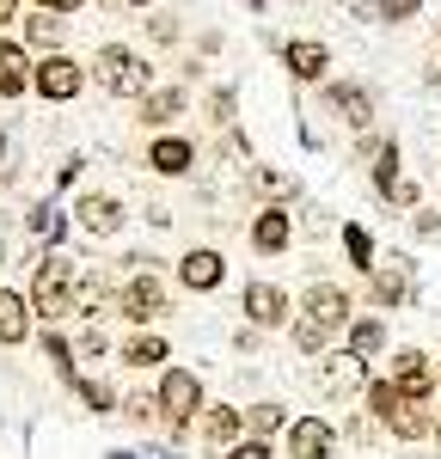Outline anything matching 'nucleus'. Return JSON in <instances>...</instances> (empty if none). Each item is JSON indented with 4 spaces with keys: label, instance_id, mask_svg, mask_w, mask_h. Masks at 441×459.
Masks as SVG:
<instances>
[{
    "label": "nucleus",
    "instance_id": "nucleus-36",
    "mask_svg": "<svg viewBox=\"0 0 441 459\" xmlns=\"http://www.w3.org/2000/svg\"><path fill=\"white\" fill-rule=\"evenodd\" d=\"M220 459H276V447H270V441H257V435H246V441H233Z\"/></svg>",
    "mask_w": 441,
    "mask_h": 459
},
{
    "label": "nucleus",
    "instance_id": "nucleus-21",
    "mask_svg": "<svg viewBox=\"0 0 441 459\" xmlns=\"http://www.w3.org/2000/svg\"><path fill=\"white\" fill-rule=\"evenodd\" d=\"M343 350L350 355H362V361H380V355H386V318H350V325H343Z\"/></svg>",
    "mask_w": 441,
    "mask_h": 459
},
{
    "label": "nucleus",
    "instance_id": "nucleus-24",
    "mask_svg": "<svg viewBox=\"0 0 441 459\" xmlns=\"http://www.w3.org/2000/svg\"><path fill=\"white\" fill-rule=\"evenodd\" d=\"M31 92V49L25 43H0V99Z\"/></svg>",
    "mask_w": 441,
    "mask_h": 459
},
{
    "label": "nucleus",
    "instance_id": "nucleus-2",
    "mask_svg": "<svg viewBox=\"0 0 441 459\" xmlns=\"http://www.w3.org/2000/svg\"><path fill=\"white\" fill-rule=\"evenodd\" d=\"M153 404H160V423L172 429V435H184V429L209 411V398H203V374H190V368H160Z\"/></svg>",
    "mask_w": 441,
    "mask_h": 459
},
{
    "label": "nucleus",
    "instance_id": "nucleus-10",
    "mask_svg": "<svg viewBox=\"0 0 441 459\" xmlns=\"http://www.w3.org/2000/svg\"><path fill=\"white\" fill-rule=\"evenodd\" d=\"M386 380H393V386H399L404 398H436V386H441L436 361H429L423 350H411V343H404V350L393 355V361H386Z\"/></svg>",
    "mask_w": 441,
    "mask_h": 459
},
{
    "label": "nucleus",
    "instance_id": "nucleus-37",
    "mask_svg": "<svg viewBox=\"0 0 441 459\" xmlns=\"http://www.w3.org/2000/svg\"><path fill=\"white\" fill-rule=\"evenodd\" d=\"M233 105H239L233 86H215V92H209V117H215V123H233Z\"/></svg>",
    "mask_w": 441,
    "mask_h": 459
},
{
    "label": "nucleus",
    "instance_id": "nucleus-3",
    "mask_svg": "<svg viewBox=\"0 0 441 459\" xmlns=\"http://www.w3.org/2000/svg\"><path fill=\"white\" fill-rule=\"evenodd\" d=\"M74 276H80V270H74L62 251L37 257V276H31V294H25V300H31V313L43 318V325H56V318L74 313Z\"/></svg>",
    "mask_w": 441,
    "mask_h": 459
},
{
    "label": "nucleus",
    "instance_id": "nucleus-6",
    "mask_svg": "<svg viewBox=\"0 0 441 459\" xmlns=\"http://www.w3.org/2000/svg\"><path fill=\"white\" fill-rule=\"evenodd\" d=\"M239 313H246V325H252V331H289L294 300H289V288H276V282H246Z\"/></svg>",
    "mask_w": 441,
    "mask_h": 459
},
{
    "label": "nucleus",
    "instance_id": "nucleus-17",
    "mask_svg": "<svg viewBox=\"0 0 441 459\" xmlns=\"http://www.w3.org/2000/svg\"><path fill=\"white\" fill-rule=\"evenodd\" d=\"M147 166L160 178H184L196 166V142H190V135H153V142H147Z\"/></svg>",
    "mask_w": 441,
    "mask_h": 459
},
{
    "label": "nucleus",
    "instance_id": "nucleus-46",
    "mask_svg": "<svg viewBox=\"0 0 441 459\" xmlns=\"http://www.w3.org/2000/svg\"><path fill=\"white\" fill-rule=\"evenodd\" d=\"M429 441H436V447H441V411H436V429H429Z\"/></svg>",
    "mask_w": 441,
    "mask_h": 459
},
{
    "label": "nucleus",
    "instance_id": "nucleus-45",
    "mask_svg": "<svg viewBox=\"0 0 441 459\" xmlns=\"http://www.w3.org/2000/svg\"><path fill=\"white\" fill-rule=\"evenodd\" d=\"M13 13H19V0H0V31L13 25Z\"/></svg>",
    "mask_w": 441,
    "mask_h": 459
},
{
    "label": "nucleus",
    "instance_id": "nucleus-9",
    "mask_svg": "<svg viewBox=\"0 0 441 459\" xmlns=\"http://www.w3.org/2000/svg\"><path fill=\"white\" fill-rule=\"evenodd\" d=\"M319 99H325V110L337 117V123H350L356 135L374 129V92H368L362 80H325V86H319Z\"/></svg>",
    "mask_w": 441,
    "mask_h": 459
},
{
    "label": "nucleus",
    "instance_id": "nucleus-38",
    "mask_svg": "<svg viewBox=\"0 0 441 459\" xmlns=\"http://www.w3.org/2000/svg\"><path fill=\"white\" fill-rule=\"evenodd\" d=\"M386 147H393V135H374V129H362V135H356V160H380Z\"/></svg>",
    "mask_w": 441,
    "mask_h": 459
},
{
    "label": "nucleus",
    "instance_id": "nucleus-41",
    "mask_svg": "<svg viewBox=\"0 0 441 459\" xmlns=\"http://www.w3.org/2000/svg\"><path fill=\"white\" fill-rule=\"evenodd\" d=\"M411 227H417L423 239H436V233H441V214L436 209H411Z\"/></svg>",
    "mask_w": 441,
    "mask_h": 459
},
{
    "label": "nucleus",
    "instance_id": "nucleus-29",
    "mask_svg": "<svg viewBox=\"0 0 441 459\" xmlns=\"http://www.w3.org/2000/svg\"><path fill=\"white\" fill-rule=\"evenodd\" d=\"M362 404H368V417H374V423H386V417L404 404V392L393 386L386 374H380V380H368V386H362Z\"/></svg>",
    "mask_w": 441,
    "mask_h": 459
},
{
    "label": "nucleus",
    "instance_id": "nucleus-20",
    "mask_svg": "<svg viewBox=\"0 0 441 459\" xmlns=\"http://www.w3.org/2000/svg\"><path fill=\"white\" fill-rule=\"evenodd\" d=\"M184 110H190V92H184V86H153V92L142 99V117H135V123H147V129H172Z\"/></svg>",
    "mask_w": 441,
    "mask_h": 459
},
{
    "label": "nucleus",
    "instance_id": "nucleus-16",
    "mask_svg": "<svg viewBox=\"0 0 441 459\" xmlns=\"http://www.w3.org/2000/svg\"><path fill=\"white\" fill-rule=\"evenodd\" d=\"M74 227H86L92 239H110V233H123V203L105 196V190H86L74 203Z\"/></svg>",
    "mask_w": 441,
    "mask_h": 459
},
{
    "label": "nucleus",
    "instance_id": "nucleus-48",
    "mask_svg": "<svg viewBox=\"0 0 441 459\" xmlns=\"http://www.w3.org/2000/svg\"><path fill=\"white\" fill-rule=\"evenodd\" d=\"M110 459H135V454H110Z\"/></svg>",
    "mask_w": 441,
    "mask_h": 459
},
{
    "label": "nucleus",
    "instance_id": "nucleus-1",
    "mask_svg": "<svg viewBox=\"0 0 441 459\" xmlns=\"http://www.w3.org/2000/svg\"><path fill=\"white\" fill-rule=\"evenodd\" d=\"M86 74L105 86L110 99H135V105H142L147 92H153V68H147V56H135L129 43H105Z\"/></svg>",
    "mask_w": 441,
    "mask_h": 459
},
{
    "label": "nucleus",
    "instance_id": "nucleus-13",
    "mask_svg": "<svg viewBox=\"0 0 441 459\" xmlns=\"http://www.w3.org/2000/svg\"><path fill=\"white\" fill-rule=\"evenodd\" d=\"M282 68L294 74V86H319L325 68H331V49L319 37H289V43H282Z\"/></svg>",
    "mask_w": 441,
    "mask_h": 459
},
{
    "label": "nucleus",
    "instance_id": "nucleus-43",
    "mask_svg": "<svg viewBox=\"0 0 441 459\" xmlns=\"http://www.w3.org/2000/svg\"><path fill=\"white\" fill-rule=\"evenodd\" d=\"M147 31L160 37V43H172V37H178V25H172V19H147Z\"/></svg>",
    "mask_w": 441,
    "mask_h": 459
},
{
    "label": "nucleus",
    "instance_id": "nucleus-30",
    "mask_svg": "<svg viewBox=\"0 0 441 459\" xmlns=\"http://www.w3.org/2000/svg\"><path fill=\"white\" fill-rule=\"evenodd\" d=\"M331 337H337V331H325L319 318H289V343H294L300 355H325Z\"/></svg>",
    "mask_w": 441,
    "mask_h": 459
},
{
    "label": "nucleus",
    "instance_id": "nucleus-42",
    "mask_svg": "<svg viewBox=\"0 0 441 459\" xmlns=\"http://www.w3.org/2000/svg\"><path fill=\"white\" fill-rule=\"evenodd\" d=\"M374 429H380L374 417H350V429H343V435H350V441H374Z\"/></svg>",
    "mask_w": 441,
    "mask_h": 459
},
{
    "label": "nucleus",
    "instance_id": "nucleus-18",
    "mask_svg": "<svg viewBox=\"0 0 441 459\" xmlns=\"http://www.w3.org/2000/svg\"><path fill=\"white\" fill-rule=\"evenodd\" d=\"M196 423H203V441H209L215 454H227L233 441H246V411H239V404H209Z\"/></svg>",
    "mask_w": 441,
    "mask_h": 459
},
{
    "label": "nucleus",
    "instance_id": "nucleus-7",
    "mask_svg": "<svg viewBox=\"0 0 441 459\" xmlns=\"http://www.w3.org/2000/svg\"><path fill=\"white\" fill-rule=\"evenodd\" d=\"M31 86H37V99H49V105H68V99H80V86H86V68L74 62V56H37V68H31Z\"/></svg>",
    "mask_w": 441,
    "mask_h": 459
},
{
    "label": "nucleus",
    "instance_id": "nucleus-31",
    "mask_svg": "<svg viewBox=\"0 0 441 459\" xmlns=\"http://www.w3.org/2000/svg\"><path fill=\"white\" fill-rule=\"evenodd\" d=\"M31 233L43 239V246H62V239H68V214L56 209V203H37L31 209Z\"/></svg>",
    "mask_w": 441,
    "mask_h": 459
},
{
    "label": "nucleus",
    "instance_id": "nucleus-34",
    "mask_svg": "<svg viewBox=\"0 0 441 459\" xmlns=\"http://www.w3.org/2000/svg\"><path fill=\"white\" fill-rule=\"evenodd\" d=\"M417 13H423V0H374V6H368L374 25H404V19H417Z\"/></svg>",
    "mask_w": 441,
    "mask_h": 459
},
{
    "label": "nucleus",
    "instance_id": "nucleus-44",
    "mask_svg": "<svg viewBox=\"0 0 441 459\" xmlns=\"http://www.w3.org/2000/svg\"><path fill=\"white\" fill-rule=\"evenodd\" d=\"M37 6H43V13H80L86 0H37Z\"/></svg>",
    "mask_w": 441,
    "mask_h": 459
},
{
    "label": "nucleus",
    "instance_id": "nucleus-5",
    "mask_svg": "<svg viewBox=\"0 0 441 459\" xmlns=\"http://www.w3.org/2000/svg\"><path fill=\"white\" fill-rule=\"evenodd\" d=\"M368 300H374L380 313L417 300V264H411V257H380V264L368 270Z\"/></svg>",
    "mask_w": 441,
    "mask_h": 459
},
{
    "label": "nucleus",
    "instance_id": "nucleus-15",
    "mask_svg": "<svg viewBox=\"0 0 441 459\" xmlns=\"http://www.w3.org/2000/svg\"><path fill=\"white\" fill-rule=\"evenodd\" d=\"M178 282L190 288V294H215L220 282H227V257H220L215 246H196L178 257Z\"/></svg>",
    "mask_w": 441,
    "mask_h": 459
},
{
    "label": "nucleus",
    "instance_id": "nucleus-32",
    "mask_svg": "<svg viewBox=\"0 0 441 459\" xmlns=\"http://www.w3.org/2000/svg\"><path fill=\"white\" fill-rule=\"evenodd\" d=\"M399 166H404L399 142H393V147H386V153H380V160H374V190H380V203H386V196H393V190H399V184H404V172H399Z\"/></svg>",
    "mask_w": 441,
    "mask_h": 459
},
{
    "label": "nucleus",
    "instance_id": "nucleus-8",
    "mask_svg": "<svg viewBox=\"0 0 441 459\" xmlns=\"http://www.w3.org/2000/svg\"><path fill=\"white\" fill-rule=\"evenodd\" d=\"M117 313L129 318V325H153V318L166 313V282L153 270H129V282L117 288Z\"/></svg>",
    "mask_w": 441,
    "mask_h": 459
},
{
    "label": "nucleus",
    "instance_id": "nucleus-47",
    "mask_svg": "<svg viewBox=\"0 0 441 459\" xmlns=\"http://www.w3.org/2000/svg\"><path fill=\"white\" fill-rule=\"evenodd\" d=\"M129 6H153V0H129Z\"/></svg>",
    "mask_w": 441,
    "mask_h": 459
},
{
    "label": "nucleus",
    "instance_id": "nucleus-49",
    "mask_svg": "<svg viewBox=\"0 0 441 459\" xmlns=\"http://www.w3.org/2000/svg\"><path fill=\"white\" fill-rule=\"evenodd\" d=\"M436 374H441V355H436Z\"/></svg>",
    "mask_w": 441,
    "mask_h": 459
},
{
    "label": "nucleus",
    "instance_id": "nucleus-40",
    "mask_svg": "<svg viewBox=\"0 0 441 459\" xmlns=\"http://www.w3.org/2000/svg\"><path fill=\"white\" fill-rule=\"evenodd\" d=\"M417 203H423V190H417V178H404L399 190L386 196V209H417Z\"/></svg>",
    "mask_w": 441,
    "mask_h": 459
},
{
    "label": "nucleus",
    "instance_id": "nucleus-22",
    "mask_svg": "<svg viewBox=\"0 0 441 459\" xmlns=\"http://www.w3.org/2000/svg\"><path fill=\"white\" fill-rule=\"evenodd\" d=\"M105 307H117V288H110L105 270H80L74 276V313H105Z\"/></svg>",
    "mask_w": 441,
    "mask_h": 459
},
{
    "label": "nucleus",
    "instance_id": "nucleus-12",
    "mask_svg": "<svg viewBox=\"0 0 441 459\" xmlns=\"http://www.w3.org/2000/svg\"><path fill=\"white\" fill-rule=\"evenodd\" d=\"M282 441H289V459H331L337 454V423H325V417H294L282 429Z\"/></svg>",
    "mask_w": 441,
    "mask_h": 459
},
{
    "label": "nucleus",
    "instance_id": "nucleus-23",
    "mask_svg": "<svg viewBox=\"0 0 441 459\" xmlns=\"http://www.w3.org/2000/svg\"><path fill=\"white\" fill-rule=\"evenodd\" d=\"M31 337V300L25 294H13V288H0V343L6 350H19Z\"/></svg>",
    "mask_w": 441,
    "mask_h": 459
},
{
    "label": "nucleus",
    "instance_id": "nucleus-4",
    "mask_svg": "<svg viewBox=\"0 0 441 459\" xmlns=\"http://www.w3.org/2000/svg\"><path fill=\"white\" fill-rule=\"evenodd\" d=\"M368 386V361L350 350H325L313 355V392H325V398H356Z\"/></svg>",
    "mask_w": 441,
    "mask_h": 459
},
{
    "label": "nucleus",
    "instance_id": "nucleus-27",
    "mask_svg": "<svg viewBox=\"0 0 441 459\" xmlns=\"http://www.w3.org/2000/svg\"><path fill=\"white\" fill-rule=\"evenodd\" d=\"M160 361H172V343L160 331H135L123 343V368H160Z\"/></svg>",
    "mask_w": 441,
    "mask_h": 459
},
{
    "label": "nucleus",
    "instance_id": "nucleus-50",
    "mask_svg": "<svg viewBox=\"0 0 441 459\" xmlns=\"http://www.w3.org/2000/svg\"><path fill=\"white\" fill-rule=\"evenodd\" d=\"M0 153H6V142H0Z\"/></svg>",
    "mask_w": 441,
    "mask_h": 459
},
{
    "label": "nucleus",
    "instance_id": "nucleus-39",
    "mask_svg": "<svg viewBox=\"0 0 441 459\" xmlns=\"http://www.w3.org/2000/svg\"><path fill=\"white\" fill-rule=\"evenodd\" d=\"M74 355L99 361V355H105V331H99V325H86V331H80V343H74Z\"/></svg>",
    "mask_w": 441,
    "mask_h": 459
},
{
    "label": "nucleus",
    "instance_id": "nucleus-28",
    "mask_svg": "<svg viewBox=\"0 0 441 459\" xmlns=\"http://www.w3.org/2000/svg\"><path fill=\"white\" fill-rule=\"evenodd\" d=\"M343 257H350V270H374L380 264V251H374V233H368L362 221H343Z\"/></svg>",
    "mask_w": 441,
    "mask_h": 459
},
{
    "label": "nucleus",
    "instance_id": "nucleus-19",
    "mask_svg": "<svg viewBox=\"0 0 441 459\" xmlns=\"http://www.w3.org/2000/svg\"><path fill=\"white\" fill-rule=\"evenodd\" d=\"M380 429H386L393 441H429V429H436V404H429V398H404Z\"/></svg>",
    "mask_w": 441,
    "mask_h": 459
},
{
    "label": "nucleus",
    "instance_id": "nucleus-26",
    "mask_svg": "<svg viewBox=\"0 0 441 459\" xmlns=\"http://www.w3.org/2000/svg\"><path fill=\"white\" fill-rule=\"evenodd\" d=\"M289 423H294L289 404H276V398H257L252 411H246V435H257V441H276Z\"/></svg>",
    "mask_w": 441,
    "mask_h": 459
},
{
    "label": "nucleus",
    "instance_id": "nucleus-25",
    "mask_svg": "<svg viewBox=\"0 0 441 459\" xmlns=\"http://www.w3.org/2000/svg\"><path fill=\"white\" fill-rule=\"evenodd\" d=\"M25 43H31V49H43V56H56V49L68 43V25H62V13H43V6H37L31 19H25Z\"/></svg>",
    "mask_w": 441,
    "mask_h": 459
},
{
    "label": "nucleus",
    "instance_id": "nucleus-11",
    "mask_svg": "<svg viewBox=\"0 0 441 459\" xmlns=\"http://www.w3.org/2000/svg\"><path fill=\"white\" fill-rule=\"evenodd\" d=\"M300 318H319L325 331H343V325L356 318V300H350L343 282H313L307 294H300Z\"/></svg>",
    "mask_w": 441,
    "mask_h": 459
},
{
    "label": "nucleus",
    "instance_id": "nucleus-35",
    "mask_svg": "<svg viewBox=\"0 0 441 459\" xmlns=\"http://www.w3.org/2000/svg\"><path fill=\"white\" fill-rule=\"evenodd\" d=\"M74 392H80V404H92L99 417H110V411H117V392L99 386V380H74Z\"/></svg>",
    "mask_w": 441,
    "mask_h": 459
},
{
    "label": "nucleus",
    "instance_id": "nucleus-14",
    "mask_svg": "<svg viewBox=\"0 0 441 459\" xmlns=\"http://www.w3.org/2000/svg\"><path fill=\"white\" fill-rule=\"evenodd\" d=\"M289 246H294V214L282 209V203H264V209L252 214V251H264V257H282Z\"/></svg>",
    "mask_w": 441,
    "mask_h": 459
},
{
    "label": "nucleus",
    "instance_id": "nucleus-33",
    "mask_svg": "<svg viewBox=\"0 0 441 459\" xmlns=\"http://www.w3.org/2000/svg\"><path fill=\"white\" fill-rule=\"evenodd\" d=\"M117 417H129L135 429H153L160 423V404H153V392H129V398L117 404Z\"/></svg>",
    "mask_w": 441,
    "mask_h": 459
}]
</instances>
